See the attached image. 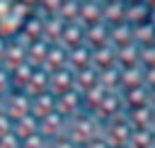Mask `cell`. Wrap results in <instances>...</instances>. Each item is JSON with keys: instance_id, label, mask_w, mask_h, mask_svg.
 <instances>
[{"instance_id": "cell-1", "label": "cell", "mask_w": 155, "mask_h": 148, "mask_svg": "<svg viewBox=\"0 0 155 148\" xmlns=\"http://www.w3.org/2000/svg\"><path fill=\"white\" fill-rule=\"evenodd\" d=\"M29 104H31V99H29L24 92L12 90V92L0 102V112H2L10 121H17V119H22V116L29 114Z\"/></svg>"}, {"instance_id": "cell-2", "label": "cell", "mask_w": 155, "mask_h": 148, "mask_svg": "<svg viewBox=\"0 0 155 148\" xmlns=\"http://www.w3.org/2000/svg\"><path fill=\"white\" fill-rule=\"evenodd\" d=\"M82 95L73 87V90H68V92H63V95H56V112L63 116V119H73V116H78L80 112H82Z\"/></svg>"}, {"instance_id": "cell-3", "label": "cell", "mask_w": 155, "mask_h": 148, "mask_svg": "<svg viewBox=\"0 0 155 148\" xmlns=\"http://www.w3.org/2000/svg\"><path fill=\"white\" fill-rule=\"evenodd\" d=\"M65 129H68V119H63L58 112H51L48 116L39 119V133L51 143L56 138H63L65 136Z\"/></svg>"}, {"instance_id": "cell-4", "label": "cell", "mask_w": 155, "mask_h": 148, "mask_svg": "<svg viewBox=\"0 0 155 148\" xmlns=\"http://www.w3.org/2000/svg\"><path fill=\"white\" fill-rule=\"evenodd\" d=\"M51 112H56V97L51 92H41L36 97H31V104H29V114L39 121L44 116H48Z\"/></svg>"}, {"instance_id": "cell-5", "label": "cell", "mask_w": 155, "mask_h": 148, "mask_svg": "<svg viewBox=\"0 0 155 148\" xmlns=\"http://www.w3.org/2000/svg\"><path fill=\"white\" fill-rule=\"evenodd\" d=\"M12 133H15L19 141H24V138H29V136L39 133V121H36L31 114H27V116H22V119L12 121Z\"/></svg>"}, {"instance_id": "cell-6", "label": "cell", "mask_w": 155, "mask_h": 148, "mask_svg": "<svg viewBox=\"0 0 155 148\" xmlns=\"http://www.w3.org/2000/svg\"><path fill=\"white\" fill-rule=\"evenodd\" d=\"M126 99H128V104H131L133 109H138V107H145V102H148V90H145L143 85H138V87H131V90H128V95H126Z\"/></svg>"}, {"instance_id": "cell-7", "label": "cell", "mask_w": 155, "mask_h": 148, "mask_svg": "<svg viewBox=\"0 0 155 148\" xmlns=\"http://www.w3.org/2000/svg\"><path fill=\"white\" fill-rule=\"evenodd\" d=\"M92 61L99 66V70H104V68H107V66L114 61V53H111V49H99V51L92 56Z\"/></svg>"}, {"instance_id": "cell-8", "label": "cell", "mask_w": 155, "mask_h": 148, "mask_svg": "<svg viewBox=\"0 0 155 148\" xmlns=\"http://www.w3.org/2000/svg\"><path fill=\"white\" fill-rule=\"evenodd\" d=\"M19 148H48V141H46L41 133H34V136L19 141Z\"/></svg>"}, {"instance_id": "cell-9", "label": "cell", "mask_w": 155, "mask_h": 148, "mask_svg": "<svg viewBox=\"0 0 155 148\" xmlns=\"http://www.w3.org/2000/svg\"><path fill=\"white\" fill-rule=\"evenodd\" d=\"M12 92V80H10V73L0 68V102Z\"/></svg>"}, {"instance_id": "cell-10", "label": "cell", "mask_w": 155, "mask_h": 148, "mask_svg": "<svg viewBox=\"0 0 155 148\" xmlns=\"http://www.w3.org/2000/svg\"><path fill=\"white\" fill-rule=\"evenodd\" d=\"M119 58H121V61H124V63H126V66H133V63H136V61H138V58H140V56H138V53H136V49H133V46H128V49H126V46H124V49H121V51H119Z\"/></svg>"}, {"instance_id": "cell-11", "label": "cell", "mask_w": 155, "mask_h": 148, "mask_svg": "<svg viewBox=\"0 0 155 148\" xmlns=\"http://www.w3.org/2000/svg\"><path fill=\"white\" fill-rule=\"evenodd\" d=\"M0 148H19V138L10 131L7 136H2V138H0Z\"/></svg>"}, {"instance_id": "cell-12", "label": "cell", "mask_w": 155, "mask_h": 148, "mask_svg": "<svg viewBox=\"0 0 155 148\" xmlns=\"http://www.w3.org/2000/svg\"><path fill=\"white\" fill-rule=\"evenodd\" d=\"M128 39H131V29H128V27H119V29L114 32V41L124 44V41H128Z\"/></svg>"}, {"instance_id": "cell-13", "label": "cell", "mask_w": 155, "mask_h": 148, "mask_svg": "<svg viewBox=\"0 0 155 148\" xmlns=\"http://www.w3.org/2000/svg\"><path fill=\"white\" fill-rule=\"evenodd\" d=\"M10 131H12V121L0 112V138H2V136H7Z\"/></svg>"}, {"instance_id": "cell-14", "label": "cell", "mask_w": 155, "mask_h": 148, "mask_svg": "<svg viewBox=\"0 0 155 148\" xmlns=\"http://www.w3.org/2000/svg\"><path fill=\"white\" fill-rule=\"evenodd\" d=\"M48 148H78V146L63 136V138H56V141H51V143H48Z\"/></svg>"}, {"instance_id": "cell-15", "label": "cell", "mask_w": 155, "mask_h": 148, "mask_svg": "<svg viewBox=\"0 0 155 148\" xmlns=\"http://www.w3.org/2000/svg\"><path fill=\"white\" fill-rule=\"evenodd\" d=\"M136 32H138V39H140V41H143V39H145V41H153V39H155L153 27H138Z\"/></svg>"}, {"instance_id": "cell-16", "label": "cell", "mask_w": 155, "mask_h": 148, "mask_svg": "<svg viewBox=\"0 0 155 148\" xmlns=\"http://www.w3.org/2000/svg\"><path fill=\"white\" fill-rule=\"evenodd\" d=\"M90 41H94V44H102V41H107V34H102V27H94V29H92V34H90Z\"/></svg>"}, {"instance_id": "cell-17", "label": "cell", "mask_w": 155, "mask_h": 148, "mask_svg": "<svg viewBox=\"0 0 155 148\" xmlns=\"http://www.w3.org/2000/svg\"><path fill=\"white\" fill-rule=\"evenodd\" d=\"M82 148H111V146H109V143L104 141V136H102V138H94V141H90V143H85Z\"/></svg>"}, {"instance_id": "cell-18", "label": "cell", "mask_w": 155, "mask_h": 148, "mask_svg": "<svg viewBox=\"0 0 155 148\" xmlns=\"http://www.w3.org/2000/svg\"><path fill=\"white\" fill-rule=\"evenodd\" d=\"M119 12H121V7H119V5H111V7H109V15H107V17L116 19V17H119Z\"/></svg>"}]
</instances>
